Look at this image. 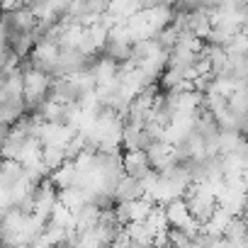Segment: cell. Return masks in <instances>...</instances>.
<instances>
[{"label":"cell","mask_w":248,"mask_h":248,"mask_svg":"<svg viewBox=\"0 0 248 248\" xmlns=\"http://www.w3.org/2000/svg\"><path fill=\"white\" fill-rule=\"evenodd\" d=\"M51 80H54L51 76H46V73H42L32 66L25 68L22 71V102H25V107L39 105L44 100V95L49 93Z\"/></svg>","instance_id":"1"},{"label":"cell","mask_w":248,"mask_h":248,"mask_svg":"<svg viewBox=\"0 0 248 248\" xmlns=\"http://www.w3.org/2000/svg\"><path fill=\"white\" fill-rule=\"evenodd\" d=\"M56 202L63 204L71 214H76L78 209H83L88 204V197L80 187H66V190H56Z\"/></svg>","instance_id":"6"},{"label":"cell","mask_w":248,"mask_h":248,"mask_svg":"<svg viewBox=\"0 0 248 248\" xmlns=\"http://www.w3.org/2000/svg\"><path fill=\"white\" fill-rule=\"evenodd\" d=\"M85 34H88V39H90V44L95 46V51H102L105 46H107V30L97 22V25H93V27H88L85 30Z\"/></svg>","instance_id":"12"},{"label":"cell","mask_w":248,"mask_h":248,"mask_svg":"<svg viewBox=\"0 0 248 248\" xmlns=\"http://www.w3.org/2000/svg\"><path fill=\"white\" fill-rule=\"evenodd\" d=\"M25 109H27V107H25V102H22V100L0 105V124L10 129L17 119H22V117H25Z\"/></svg>","instance_id":"8"},{"label":"cell","mask_w":248,"mask_h":248,"mask_svg":"<svg viewBox=\"0 0 248 248\" xmlns=\"http://www.w3.org/2000/svg\"><path fill=\"white\" fill-rule=\"evenodd\" d=\"M146 229L156 236V233H161V231H168V221H166V212H163V207H158V204H154V209H151V214L146 217Z\"/></svg>","instance_id":"10"},{"label":"cell","mask_w":248,"mask_h":248,"mask_svg":"<svg viewBox=\"0 0 248 248\" xmlns=\"http://www.w3.org/2000/svg\"><path fill=\"white\" fill-rule=\"evenodd\" d=\"M112 197L122 204V202H132V200H139L144 197V190H141V183L137 178H129V175H122L112 190Z\"/></svg>","instance_id":"4"},{"label":"cell","mask_w":248,"mask_h":248,"mask_svg":"<svg viewBox=\"0 0 248 248\" xmlns=\"http://www.w3.org/2000/svg\"><path fill=\"white\" fill-rule=\"evenodd\" d=\"M56 204V187L44 178L37 187H34V207H32V214L42 221H49V214Z\"/></svg>","instance_id":"2"},{"label":"cell","mask_w":248,"mask_h":248,"mask_svg":"<svg viewBox=\"0 0 248 248\" xmlns=\"http://www.w3.org/2000/svg\"><path fill=\"white\" fill-rule=\"evenodd\" d=\"M22 178V166L17 161H0V185L13 187Z\"/></svg>","instance_id":"9"},{"label":"cell","mask_w":248,"mask_h":248,"mask_svg":"<svg viewBox=\"0 0 248 248\" xmlns=\"http://www.w3.org/2000/svg\"><path fill=\"white\" fill-rule=\"evenodd\" d=\"M66 158H63V151L61 149H54V146H42V166L51 173L56 170L59 166H63Z\"/></svg>","instance_id":"11"},{"label":"cell","mask_w":248,"mask_h":248,"mask_svg":"<svg viewBox=\"0 0 248 248\" xmlns=\"http://www.w3.org/2000/svg\"><path fill=\"white\" fill-rule=\"evenodd\" d=\"M149 248H154V246H149Z\"/></svg>","instance_id":"14"},{"label":"cell","mask_w":248,"mask_h":248,"mask_svg":"<svg viewBox=\"0 0 248 248\" xmlns=\"http://www.w3.org/2000/svg\"><path fill=\"white\" fill-rule=\"evenodd\" d=\"M122 170H124V175L137 178V180L144 178V175L151 170L146 154H144V151H124V154H122Z\"/></svg>","instance_id":"3"},{"label":"cell","mask_w":248,"mask_h":248,"mask_svg":"<svg viewBox=\"0 0 248 248\" xmlns=\"http://www.w3.org/2000/svg\"><path fill=\"white\" fill-rule=\"evenodd\" d=\"M5 137H8V127H3V124H0V149H3V141H5Z\"/></svg>","instance_id":"13"},{"label":"cell","mask_w":248,"mask_h":248,"mask_svg":"<svg viewBox=\"0 0 248 248\" xmlns=\"http://www.w3.org/2000/svg\"><path fill=\"white\" fill-rule=\"evenodd\" d=\"M46 180H49L56 190H66V187H76V185H78V173H76L73 163L66 161L63 166H59L56 170H51V175H49Z\"/></svg>","instance_id":"5"},{"label":"cell","mask_w":248,"mask_h":248,"mask_svg":"<svg viewBox=\"0 0 248 248\" xmlns=\"http://www.w3.org/2000/svg\"><path fill=\"white\" fill-rule=\"evenodd\" d=\"M243 144V134L238 132H219L217 134V149H219V156H226V154H233L238 151Z\"/></svg>","instance_id":"7"}]
</instances>
